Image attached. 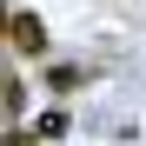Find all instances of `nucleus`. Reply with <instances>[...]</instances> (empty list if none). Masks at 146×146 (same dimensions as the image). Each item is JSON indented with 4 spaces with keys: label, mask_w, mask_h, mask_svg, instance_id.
I'll return each instance as SVG.
<instances>
[{
    "label": "nucleus",
    "mask_w": 146,
    "mask_h": 146,
    "mask_svg": "<svg viewBox=\"0 0 146 146\" xmlns=\"http://www.w3.org/2000/svg\"><path fill=\"white\" fill-rule=\"evenodd\" d=\"M7 40H13V53L40 60V53H46V20L27 13V7H13V13H7Z\"/></svg>",
    "instance_id": "obj_1"
},
{
    "label": "nucleus",
    "mask_w": 146,
    "mask_h": 146,
    "mask_svg": "<svg viewBox=\"0 0 146 146\" xmlns=\"http://www.w3.org/2000/svg\"><path fill=\"white\" fill-rule=\"evenodd\" d=\"M46 86H53V93H80L86 73H80V66H53V73H46Z\"/></svg>",
    "instance_id": "obj_2"
},
{
    "label": "nucleus",
    "mask_w": 146,
    "mask_h": 146,
    "mask_svg": "<svg viewBox=\"0 0 146 146\" xmlns=\"http://www.w3.org/2000/svg\"><path fill=\"white\" fill-rule=\"evenodd\" d=\"M33 133H40V139H66V113H60V106H53V113H40V126H33Z\"/></svg>",
    "instance_id": "obj_3"
},
{
    "label": "nucleus",
    "mask_w": 146,
    "mask_h": 146,
    "mask_svg": "<svg viewBox=\"0 0 146 146\" xmlns=\"http://www.w3.org/2000/svg\"><path fill=\"white\" fill-rule=\"evenodd\" d=\"M27 106V86H20V73H7V113H20Z\"/></svg>",
    "instance_id": "obj_4"
},
{
    "label": "nucleus",
    "mask_w": 146,
    "mask_h": 146,
    "mask_svg": "<svg viewBox=\"0 0 146 146\" xmlns=\"http://www.w3.org/2000/svg\"><path fill=\"white\" fill-rule=\"evenodd\" d=\"M7 146H33V139H27V133H20V126H7Z\"/></svg>",
    "instance_id": "obj_5"
}]
</instances>
